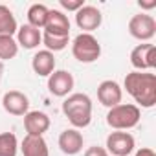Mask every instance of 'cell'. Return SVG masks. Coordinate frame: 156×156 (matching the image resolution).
<instances>
[{
	"instance_id": "obj_7",
	"label": "cell",
	"mask_w": 156,
	"mask_h": 156,
	"mask_svg": "<svg viewBox=\"0 0 156 156\" xmlns=\"http://www.w3.org/2000/svg\"><path fill=\"white\" fill-rule=\"evenodd\" d=\"M130 64L136 68V72L152 70L156 66V48L154 44H138L130 51Z\"/></svg>"
},
{
	"instance_id": "obj_13",
	"label": "cell",
	"mask_w": 156,
	"mask_h": 156,
	"mask_svg": "<svg viewBox=\"0 0 156 156\" xmlns=\"http://www.w3.org/2000/svg\"><path fill=\"white\" fill-rule=\"evenodd\" d=\"M44 33L57 35V37H70V20L59 9H50L48 20L44 26Z\"/></svg>"
},
{
	"instance_id": "obj_24",
	"label": "cell",
	"mask_w": 156,
	"mask_h": 156,
	"mask_svg": "<svg viewBox=\"0 0 156 156\" xmlns=\"http://www.w3.org/2000/svg\"><path fill=\"white\" fill-rule=\"evenodd\" d=\"M85 156H108L107 149L105 147H99V145H92L85 151Z\"/></svg>"
},
{
	"instance_id": "obj_11",
	"label": "cell",
	"mask_w": 156,
	"mask_h": 156,
	"mask_svg": "<svg viewBox=\"0 0 156 156\" xmlns=\"http://www.w3.org/2000/svg\"><path fill=\"white\" fill-rule=\"evenodd\" d=\"M98 99H99V103H101L103 107L112 108V107H116V105L121 103V99H123V90H121V87H119L116 81L107 79V81L99 83V87H98Z\"/></svg>"
},
{
	"instance_id": "obj_18",
	"label": "cell",
	"mask_w": 156,
	"mask_h": 156,
	"mask_svg": "<svg viewBox=\"0 0 156 156\" xmlns=\"http://www.w3.org/2000/svg\"><path fill=\"white\" fill-rule=\"evenodd\" d=\"M17 30H19V24L13 11L8 6L0 4V37H13Z\"/></svg>"
},
{
	"instance_id": "obj_17",
	"label": "cell",
	"mask_w": 156,
	"mask_h": 156,
	"mask_svg": "<svg viewBox=\"0 0 156 156\" xmlns=\"http://www.w3.org/2000/svg\"><path fill=\"white\" fill-rule=\"evenodd\" d=\"M22 156H50L48 143L42 136H24L20 143Z\"/></svg>"
},
{
	"instance_id": "obj_10",
	"label": "cell",
	"mask_w": 156,
	"mask_h": 156,
	"mask_svg": "<svg viewBox=\"0 0 156 156\" xmlns=\"http://www.w3.org/2000/svg\"><path fill=\"white\" fill-rule=\"evenodd\" d=\"M2 107L11 116H26L30 112V99L19 90H9L2 98Z\"/></svg>"
},
{
	"instance_id": "obj_4",
	"label": "cell",
	"mask_w": 156,
	"mask_h": 156,
	"mask_svg": "<svg viewBox=\"0 0 156 156\" xmlns=\"http://www.w3.org/2000/svg\"><path fill=\"white\" fill-rule=\"evenodd\" d=\"M72 53L79 62H94L101 55V44L92 33H79L72 42Z\"/></svg>"
},
{
	"instance_id": "obj_9",
	"label": "cell",
	"mask_w": 156,
	"mask_h": 156,
	"mask_svg": "<svg viewBox=\"0 0 156 156\" xmlns=\"http://www.w3.org/2000/svg\"><path fill=\"white\" fill-rule=\"evenodd\" d=\"M103 22V15L96 6H83L79 11H75V24L79 30H83V33H92L94 30H98Z\"/></svg>"
},
{
	"instance_id": "obj_15",
	"label": "cell",
	"mask_w": 156,
	"mask_h": 156,
	"mask_svg": "<svg viewBox=\"0 0 156 156\" xmlns=\"http://www.w3.org/2000/svg\"><path fill=\"white\" fill-rule=\"evenodd\" d=\"M31 68L39 77H50L55 70V55L48 50H41L31 59Z\"/></svg>"
},
{
	"instance_id": "obj_25",
	"label": "cell",
	"mask_w": 156,
	"mask_h": 156,
	"mask_svg": "<svg viewBox=\"0 0 156 156\" xmlns=\"http://www.w3.org/2000/svg\"><path fill=\"white\" fill-rule=\"evenodd\" d=\"M134 156H156L154 154V151L152 149H149V147H141V149H138L136 151V154Z\"/></svg>"
},
{
	"instance_id": "obj_1",
	"label": "cell",
	"mask_w": 156,
	"mask_h": 156,
	"mask_svg": "<svg viewBox=\"0 0 156 156\" xmlns=\"http://www.w3.org/2000/svg\"><path fill=\"white\" fill-rule=\"evenodd\" d=\"M125 90L143 108L156 105V75L151 72H130L125 77Z\"/></svg>"
},
{
	"instance_id": "obj_3",
	"label": "cell",
	"mask_w": 156,
	"mask_h": 156,
	"mask_svg": "<svg viewBox=\"0 0 156 156\" xmlns=\"http://www.w3.org/2000/svg\"><path fill=\"white\" fill-rule=\"evenodd\" d=\"M140 118H141V112H140L138 105L119 103V105L108 108L107 123L114 130H129V129H134L140 123Z\"/></svg>"
},
{
	"instance_id": "obj_23",
	"label": "cell",
	"mask_w": 156,
	"mask_h": 156,
	"mask_svg": "<svg viewBox=\"0 0 156 156\" xmlns=\"http://www.w3.org/2000/svg\"><path fill=\"white\" fill-rule=\"evenodd\" d=\"M59 4L66 11H79L85 6V0H59Z\"/></svg>"
},
{
	"instance_id": "obj_22",
	"label": "cell",
	"mask_w": 156,
	"mask_h": 156,
	"mask_svg": "<svg viewBox=\"0 0 156 156\" xmlns=\"http://www.w3.org/2000/svg\"><path fill=\"white\" fill-rule=\"evenodd\" d=\"M68 41L70 37H57V35H50V33H44L42 35V44L46 46L48 51H61L68 46Z\"/></svg>"
},
{
	"instance_id": "obj_5",
	"label": "cell",
	"mask_w": 156,
	"mask_h": 156,
	"mask_svg": "<svg viewBox=\"0 0 156 156\" xmlns=\"http://www.w3.org/2000/svg\"><path fill=\"white\" fill-rule=\"evenodd\" d=\"M136 147L134 136L125 130H116L107 136V152L112 156H129Z\"/></svg>"
},
{
	"instance_id": "obj_19",
	"label": "cell",
	"mask_w": 156,
	"mask_h": 156,
	"mask_svg": "<svg viewBox=\"0 0 156 156\" xmlns=\"http://www.w3.org/2000/svg\"><path fill=\"white\" fill-rule=\"evenodd\" d=\"M48 13H50V9L44 4H33V6H30V9H28V24L33 26V28H37V30L44 28L46 20H48Z\"/></svg>"
},
{
	"instance_id": "obj_21",
	"label": "cell",
	"mask_w": 156,
	"mask_h": 156,
	"mask_svg": "<svg viewBox=\"0 0 156 156\" xmlns=\"http://www.w3.org/2000/svg\"><path fill=\"white\" fill-rule=\"evenodd\" d=\"M19 44L13 37H0V61H9L17 57Z\"/></svg>"
},
{
	"instance_id": "obj_20",
	"label": "cell",
	"mask_w": 156,
	"mask_h": 156,
	"mask_svg": "<svg viewBox=\"0 0 156 156\" xmlns=\"http://www.w3.org/2000/svg\"><path fill=\"white\" fill-rule=\"evenodd\" d=\"M19 152V140L13 132L0 134V156H17Z\"/></svg>"
},
{
	"instance_id": "obj_6",
	"label": "cell",
	"mask_w": 156,
	"mask_h": 156,
	"mask_svg": "<svg viewBox=\"0 0 156 156\" xmlns=\"http://www.w3.org/2000/svg\"><path fill=\"white\" fill-rule=\"evenodd\" d=\"M129 33L138 41H151L156 35V20L151 15H134L129 22Z\"/></svg>"
},
{
	"instance_id": "obj_12",
	"label": "cell",
	"mask_w": 156,
	"mask_h": 156,
	"mask_svg": "<svg viewBox=\"0 0 156 156\" xmlns=\"http://www.w3.org/2000/svg\"><path fill=\"white\" fill-rule=\"evenodd\" d=\"M83 134L77 130V129H66L61 132L59 136V149L68 154V156H73V154H79L83 151Z\"/></svg>"
},
{
	"instance_id": "obj_14",
	"label": "cell",
	"mask_w": 156,
	"mask_h": 156,
	"mask_svg": "<svg viewBox=\"0 0 156 156\" xmlns=\"http://www.w3.org/2000/svg\"><path fill=\"white\" fill-rule=\"evenodd\" d=\"M50 118L48 114L41 112V110H30L24 116V129L28 132V136H42L48 129H50Z\"/></svg>"
},
{
	"instance_id": "obj_26",
	"label": "cell",
	"mask_w": 156,
	"mask_h": 156,
	"mask_svg": "<svg viewBox=\"0 0 156 156\" xmlns=\"http://www.w3.org/2000/svg\"><path fill=\"white\" fill-rule=\"evenodd\" d=\"M140 8L141 9H152V8H156V0H152V2H140Z\"/></svg>"
},
{
	"instance_id": "obj_16",
	"label": "cell",
	"mask_w": 156,
	"mask_h": 156,
	"mask_svg": "<svg viewBox=\"0 0 156 156\" xmlns=\"http://www.w3.org/2000/svg\"><path fill=\"white\" fill-rule=\"evenodd\" d=\"M41 42H42L41 30H37V28H33L30 24H24V26H20L17 30V44L22 46L24 50H33Z\"/></svg>"
},
{
	"instance_id": "obj_27",
	"label": "cell",
	"mask_w": 156,
	"mask_h": 156,
	"mask_svg": "<svg viewBox=\"0 0 156 156\" xmlns=\"http://www.w3.org/2000/svg\"><path fill=\"white\" fill-rule=\"evenodd\" d=\"M2 75H4V62L0 61V81H2Z\"/></svg>"
},
{
	"instance_id": "obj_8",
	"label": "cell",
	"mask_w": 156,
	"mask_h": 156,
	"mask_svg": "<svg viewBox=\"0 0 156 156\" xmlns=\"http://www.w3.org/2000/svg\"><path fill=\"white\" fill-rule=\"evenodd\" d=\"M73 85H75L73 75L66 70H53V73L48 77V90L57 98L70 96V92L73 90Z\"/></svg>"
},
{
	"instance_id": "obj_2",
	"label": "cell",
	"mask_w": 156,
	"mask_h": 156,
	"mask_svg": "<svg viewBox=\"0 0 156 156\" xmlns=\"http://www.w3.org/2000/svg\"><path fill=\"white\" fill-rule=\"evenodd\" d=\"M62 114L73 125V129H85L92 121V99L87 94H70L62 103Z\"/></svg>"
}]
</instances>
